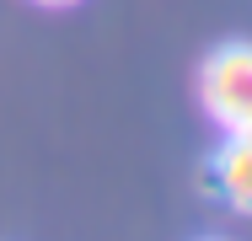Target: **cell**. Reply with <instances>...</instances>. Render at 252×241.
I'll return each instance as SVG.
<instances>
[{"label":"cell","instance_id":"4","mask_svg":"<svg viewBox=\"0 0 252 241\" xmlns=\"http://www.w3.org/2000/svg\"><path fill=\"white\" fill-rule=\"evenodd\" d=\"M236 134H242V140H247V145H252V123H242V129H236Z\"/></svg>","mask_w":252,"mask_h":241},{"label":"cell","instance_id":"3","mask_svg":"<svg viewBox=\"0 0 252 241\" xmlns=\"http://www.w3.org/2000/svg\"><path fill=\"white\" fill-rule=\"evenodd\" d=\"M32 5H49V11H70V5H81V0H32Z\"/></svg>","mask_w":252,"mask_h":241},{"label":"cell","instance_id":"1","mask_svg":"<svg viewBox=\"0 0 252 241\" xmlns=\"http://www.w3.org/2000/svg\"><path fill=\"white\" fill-rule=\"evenodd\" d=\"M199 102L225 134H236L242 123H252V43H220L204 59Z\"/></svg>","mask_w":252,"mask_h":241},{"label":"cell","instance_id":"5","mask_svg":"<svg viewBox=\"0 0 252 241\" xmlns=\"http://www.w3.org/2000/svg\"><path fill=\"white\" fill-rule=\"evenodd\" d=\"M204 241H225V236H204Z\"/></svg>","mask_w":252,"mask_h":241},{"label":"cell","instance_id":"2","mask_svg":"<svg viewBox=\"0 0 252 241\" xmlns=\"http://www.w3.org/2000/svg\"><path fill=\"white\" fill-rule=\"evenodd\" d=\"M209 177H215L220 198H225L236 214H252V145L242 140V134H231V140L215 150Z\"/></svg>","mask_w":252,"mask_h":241}]
</instances>
